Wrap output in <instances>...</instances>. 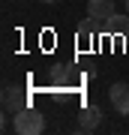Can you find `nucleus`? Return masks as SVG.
I'll list each match as a JSON object with an SVG mask.
<instances>
[{"instance_id":"2","label":"nucleus","mask_w":129,"mask_h":135,"mask_svg":"<svg viewBox=\"0 0 129 135\" xmlns=\"http://www.w3.org/2000/svg\"><path fill=\"white\" fill-rule=\"evenodd\" d=\"M3 108L9 111V114H18V111L30 108V99H27V93H24L21 87L9 84V87H3Z\"/></svg>"},{"instance_id":"7","label":"nucleus","mask_w":129,"mask_h":135,"mask_svg":"<svg viewBox=\"0 0 129 135\" xmlns=\"http://www.w3.org/2000/svg\"><path fill=\"white\" fill-rule=\"evenodd\" d=\"M42 3H60V0H42Z\"/></svg>"},{"instance_id":"5","label":"nucleus","mask_w":129,"mask_h":135,"mask_svg":"<svg viewBox=\"0 0 129 135\" xmlns=\"http://www.w3.org/2000/svg\"><path fill=\"white\" fill-rule=\"evenodd\" d=\"M99 120H102L99 105H84L81 114H78V129H81V132H93L96 126H99Z\"/></svg>"},{"instance_id":"8","label":"nucleus","mask_w":129,"mask_h":135,"mask_svg":"<svg viewBox=\"0 0 129 135\" xmlns=\"http://www.w3.org/2000/svg\"><path fill=\"white\" fill-rule=\"evenodd\" d=\"M126 12H129V0H126Z\"/></svg>"},{"instance_id":"6","label":"nucleus","mask_w":129,"mask_h":135,"mask_svg":"<svg viewBox=\"0 0 129 135\" xmlns=\"http://www.w3.org/2000/svg\"><path fill=\"white\" fill-rule=\"evenodd\" d=\"M105 30H108V33L123 36V39H129V12H126V15H114V18H108V21H105Z\"/></svg>"},{"instance_id":"3","label":"nucleus","mask_w":129,"mask_h":135,"mask_svg":"<svg viewBox=\"0 0 129 135\" xmlns=\"http://www.w3.org/2000/svg\"><path fill=\"white\" fill-rule=\"evenodd\" d=\"M87 15H90V21H99V24H105L108 18H114V0H90L87 3Z\"/></svg>"},{"instance_id":"4","label":"nucleus","mask_w":129,"mask_h":135,"mask_svg":"<svg viewBox=\"0 0 129 135\" xmlns=\"http://www.w3.org/2000/svg\"><path fill=\"white\" fill-rule=\"evenodd\" d=\"M108 99H111V105H114L117 114H129V84H123V81L111 84Z\"/></svg>"},{"instance_id":"1","label":"nucleus","mask_w":129,"mask_h":135,"mask_svg":"<svg viewBox=\"0 0 129 135\" xmlns=\"http://www.w3.org/2000/svg\"><path fill=\"white\" fill-rule=\"evenodd\" d=\"M45 129V117H42V111H36V108H24L15 114V132L18 135H39Z\"/></svg>"}]
</instances>
